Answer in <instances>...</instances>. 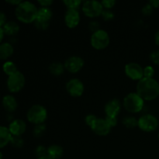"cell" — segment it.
<instances>
[{
	"label": "cell",
	"instance_id": "35",
	"mask_svg": "<svg viewBox=\"0 0 159 159\" xmlns=\"http://www.w3.org/2000/svg\"><path fill=\"white\" fill-rule=\"evenodd\" d=\"M105 120H107V122L108 123L109 125L112 127H116V124H117V119L116 117H109V116H106Z\"/></svg>",
	"mask_w": 159,
	"mask_h": 159
},
{
	"label": "cell",
	"instance_id": "2",
	"mask_svg": "<svg viewBox=\"0 0 159 159\" xmlns=\"http://www.w3.org/2000/svg\"><path fill=\"white\" fill-rule=\"evenodd\" d=\"M38 9L30 2H22L16 6L15 14L20 21L24 23H34L37 18Z\"/></svg>",
	"mask_w": 159,
	"mask_h": 159
},
{
	"label": "cell",
	"instance_id": "22",
	"mask_svg": "<svg viewBox=\"0 0 159 159\" xmlns=\"http://www.w3.org/2000/svg\"><path fill=\"white\" fill-rule=\"evenodd\" d=\"M65 69V65L57 61L53 62V63H51L49 66L50 72L54 76H60L61 75L63 74Z\"/></svg>",
	"mask_w": 159,
	"mask_h": 159
},
{
	"label": "cell",
	"instance_id": "10",
	"mask_svg": "<svg viewBox=\"0 0 159 159\" xmlns=\"http://www.w3.org/2000/svg\"><path fill=\"white\" fill-rule=\"evenodd\" d=\"M124 71L127 77L132 80L140 81L144 78V68L139 64L135 62H131L126 65Z\"/></svg>",
	"mask_w": 159,
	"mask_h": 159
},
{
	"label": "cell",
	"instance_id": "27",
	"mask_svg": "<svg viewBox=\"0 0 159 159\" xmlns=\"http://www.w3.org/2000/svg\"><path fill=\"white\" fill-rule=\"evenodd\" d=\"M10 143L14 148H20L23 147V144H24V141H23V138H21V136H12V138H11Z\"/></svg>",
	"mask_w": 159,
	"mask_h": 159
},
{
	"label": "cell",
	"instance_id": "9",
	"mask_svg": "<svg viewBox=\"0 0 159 159\" xmlns=\"http://www.w3.org/2000/svg\"><path fill=\"white\" fill-rule=\"evenodd\" d=\"M25 77L23 74L20 71H17L15 74L9 76L7 79L8 89L11 93H17L20 92L24 87Z\"/></svg>",
	"mask_w": 159,
	"mask_h": 159
},
{
	"label": "cell",
	"instance_id": "43",
	"mask_svg": "<svg viewBox=\"0 0 159 159\" xmlns=\"http://www.w3.org/2000/svg\"><path fill=\"white\" fill-rule=\"evenodd\" d=\"M37 159H51L50 158L49 156H48V155H46V156H43V157H41V158H39Z\"/></svg>",
	"mask_w": 159,
	"mask_h": 159
},
{
	"label": "cell",
	"instance_id": "39",
	"mask_svg": "<svg viewBox=\"0 0 159 159\" xmlns=\"http://www.w3.org/2000/svg\"><path fill=\"white\" fill-rule=\"evenodd\" d=\"M148 3L154 8V9H156V8L159 7V0H152V1L149 2Z\"/></svg>",
	"mask_w": 159,
	"mask_h": 159
},
{
	"label": "cell",
	"instance_id": "23",
	"mask_svg": "<svg viewBox=\"0 0 159 159\" xmlns=\"http://www.w3.org/2000/svg\"><path fill=\"white\" fill-rule=\"evenodd\" d=\"M2 68L4 72L9 76L15 74L16 72L18 71H17L16 65L12 61H6V63H4V65H3L2 66Z\"/></svg>",
	"mask_w": 159,
	"mask_h": 159
},
{
	"label": "cell",
	"instance_id": "8",
	"mask_svg": "<svg viewBox=\"0 0 159 159\" xmlns=\"http://www.w3.org/2000/svg\"><path fill=\"white\" fill-rule=\"evenodd\" d=\"M158 127V120L154 115H143L138 120V127L144 132L155 131Z\"/></svg>",
	"mask_w": 159,
	"mask_h": 159
},
{
	"label": "cell",
	"instance_id": "12",
	"mask_svg": "<svg viewBox=\"0 0 159 159\" xmlns=\"http://www.w3.org/2000/svg\"><path fill=\"white\" fill-rule=\"evenodd\" d=\"M84 60L78 56H72L65 61V68L70 73H77L82 70L84 66Z\"/></svg>",
	"mask_w": 159,
	"mask_h": 159
},
{
	"label": "cell",
	"instance_id": "17",
	"mask_svg": "<svg viewBox=\"0 0 159 159\" xmlns=\"http://www.w3.org/2000/svg\"><path fill=\"white\" fill-rule=\"evenodd\" d=\"M2 105L5 110L8 112H13L17 109L18 104H17L16 99L15 97L11 95L5 96L2 99Z\"/></svg>",
	"mask_w": 159,
	"mask_h": 159
},
{
	"label": "cell",
	"instance_id": "14",
	"mask_svg": "<svg viewBox=\"0 0 159 159\" xmlns=\"http://www.w3.org/2000/svg\"><path fill=\"white\" fill-rule=\"evenodd\" d=\"M65 22L68 28H75L80 22V14L76 9H68L65 16Z\"/></svg>",
	"mask_w": 159,
	"mask_h": 159
},
{
	"label": "cell",
	"instance_id": "33",
	"mask_svg": "<svg viewBox=\"0 0 159 159\" xmlns=\"http://www.w3.org/2000/svg\"><path fill=\"white\" fill-rule=\"evenodd\" d=\"M150 60L153 62L155 65H159V50L153 51L150 54Z\"/></svg>",
	"mask_w": 159,
	"mask_h": 159
},
{
	"label": "cell",
	"instance_id": "20",
	"mask_svg": "<svg viewBox=\"0 0 159 159\" xmlns=\"http://www.w3.org/2000/svg\"><path fill=\"white\" fill-rule=\"evenodd\" d=\"M4 34L9 36H14L18 34L20 30V26L16 22L9 21L3 26L2 27Z\"/></svg>",
	"mask_w": 159,
	"mask_h": 159
},
{
	"label": "cell",
	"instance_id": "5",
	"mask_svg": "<svg viewBox=\"0 0 159 159\" xmlns=\"http://www.w3.org/2000/svg\"><path fill=\"white\" fill-rule=\"evenodd\" d=\"M110 40V36L108 33L100 29L93 33L90 41L93 48L96 50H102L108 47Z\"/></svg>",
	"mask_w": 159,
	"mask_h": 159
},
{
	"label": "cell",
	"instance_id": "40",
	"mask_svg": "<svg viewBox=\"0 0 159 159\" xmlns=\"http://www.w3.org/2000/svg\"><path fill=\"white\" fill-rule=\"evenodd\" d=\"M6 2L9 3V4H12V5L19 6V5L22 2V1H20V0H16V1H14V0H12V1H11V0H8V1H6Z\"/></svg>",
	"mask_w": 159,
	"mask_h": 159
},
{
	"label": "cell",
	"instance_id": "34",
	"mask_svg": "<svg viewBox=\"0 0 159 159\" xmlns=\"http://www.w3.org/2000/svg\"><path fill=\"white\" fill-rule=\"evenodd\" d=\"M154 8L151 6L149 3H148L147 5L144 6L142 8V13L145 16H149L151 14H152V12H153Z\"/></svg>",
	"mask_w": 159,
	"mask_h": 159
},
{
	"label": "cell",
	"instance_id": "37",
	"mask_svg": "<svg viewBox=\"0 0 159 159\" xmlns=\"http://www.w3.org/2000/svg\"><path fill=\"white\" fill-rule=\"evenodd\" d=\"M38 3L42 7L48 8L51 5H52L53 1H51V0H41V1H38Z\"/></svg>",
	"mask_w": 159,
	"mask_h": 159
},
{
	"label": "cell",
	"instance_id": "38",
	"mask_svg": "<svg viewBox=\"0 0 159 159\" xmlns=\"http://www.w3.org/2000/svg\"><path fill=\"white\" fill-rule=\"evenodd\" d=\"M7 23L6 22V14L3 12H0V27H2L4 26L6 23Z\"/></svg>",
	"mask_w": 159,
	"mask_h": 159
},
{
	"label": "cell",
	"instance_id": "3",
	"mask_svg": "<svg viewBox=\"0 0 159 159\" xmlns=\"http://www.w3.org/2000/svg\"><path fill=\"white\" fill-rule=\"evenodd\" d=\"M144 104V100L138 93H129L124 99V107L129 113H139L142 110Z\"/></svg>",
	"mask_w": 159,
	"mask_h": 159
},
{
	"label": "cell",
	"instance_id": "4",
	"mask_svg": "<svg viewBox=\"0 0 159 159\" xmlns=\"http://www.w3.org/2000/svg\"><path fill=\"white\" fill-rule=\"evenodd\" d=\"M26 116L29 122L35 125H38L43 124L46 120L48 117V112L43 106L36 104L29 109Z\"/></svg>",
	"mask_w": 159,
	"mask_h": 159
},
{
	"label": "cell",
	"instance_id": "29",
	"mask_svg": "<svg viewBox=\"0 0 159 159\" xmlns=\"http://www.w3.org/2000/svg\"><path fill=\"white\" fill-rule=\"evenodd\" d=\"M101 16L105 21H110V20H113L115 16L114 13L110 9H103Z\"/></svg>",
	"mask_w": 159,
	"mask_h": 159
},
{
	"label": "cell",
	"instance_id": "42",
	"mask_svg": "<svg viewBox=\"0 0 159 159\" xmlns=\"http://www.w3.org/2000/svg\"><path fill=\"white\" fill-rule=\"evenodd\" d=\"M4 31H3L2 27H0V42L2 40L3 37H4Z\"/></svg>",
	"mask_w": 159,
	"mask_h": 159
},
{
	"label": "cell",
	"instance_id": "44",
	"mask_svg": "<svg viewBox=\"0 0 159 159\" xmlns=\"http://www.w3.org/2000/svg\"><path fill=\"white\" fill-rule=\"evenodd\" d=\"M0 159H2V154L0 152Z\"/></svg>",
	"mask_w": 159,
	"mask_h": 159
},
{
	"label": "cell",
	"instance_id": "31",
	"mask_svg": "<svg viewBox=\"0 0 159 159\" xmlns=\"http://www.w3.org/2000/svg\"><path fill=\"white\" fill-rule=\"evenodd\" d=\"M98 118L96 117L95 115H93V114H90V115H88V116H85V123H86L87 125L89 126V127H92L93 125H94V124L96 123V121L97 120Z\"/></svg>",
	"mask_w": 159,
	"mask_h": 159
},
{
	"label": "cell",
	"instance_id": "45",
	"mask_svg": "<svg viewBox=\"0 0 159 159\" xmlns=\"http://www.w3.org/2000/svg\"><path fill=\"white\" fill-rule=\"evenodd\" d=\"M158 139H159V133H158Z\"/></svg>",
	"mask_w": 159,
	"mask_h": 159
},
{
	"label": "cell",
	"instance_id": "26",
	"mask_svg": "<svg viewBox=\"0 0 159 159\" xmlns=\"http://www.w3.org/2000/svg\"><path fill=\"white\" fill-rule=\"evenodd\" d=\"M46 126L45 124H38V125H36L34 129V135L36 138H40V137L43 136L44 134V133L46 132Z\"/></svg>",
	"mask_w": 159,
	"mask_h": 159
},
{
	"label": "cell",
	"instance_id": "30",
	"mask_svg": "<svg viewBox=\"0 0 159 159\" xmlns=\"http://www.w3.org/2000/svg\"><path fill=\"white\" fill-rule=\"evenodd\" d=\"M155 75V69L152 66H146L144 68V78L152 79Z\"/></svg>",
	"mask_w": 159,
	"mask_h": 159
},
{
	"label": "cell",
	"instance_id": "18",
	"mask_svg": "<svg viewBox=\"0 0 159 159\" xmlns=\"http://www.w3.org/2000/svg\"><path fill=\"white\" fill-rule=\"evenodd\" d=\"M12 137V135L9 131V128L0 126V148H2L10 143Z\"/></svg>",
	"mask_w": 159,
	"mask_h": 159
},
{
	"label": "cell",
	"instance_id": "25",
	"mask_svg": "<svg viewBox=\"0 0 159 159\" xmlns=\"http://www.w3.org/2000/svg\"><path fill=\"white\" fill-rule=\"evenodd\" d=\"M68 9H76L78 10L79 6H81L82 2L79 0H65L63 2Z\"/></svg>",
	"mask_w": 159,
	"mask_h": 159
},
{
	"label": "cell",
	"instance_id": "15",
	"mask_svg": "<svg viewBox=\"0 0 159 159\" xmlns=\"http://www.w3.org/2000/svg\"><path fill=\"white\" fill-rule=\"evenodd\" d=\"M121 110L120 102L118 99H113L110 100L105 106V113L109 117H116L119 115Z\"/></svg>",
	"mask_w": 159,
	"mask_h": 159
},
{
	"label": "cell",
	"instance_id": "11",
	"mask_svg": "<svg viewBox=\"0 0 159 159\" xmlns=\"http://www.w3.org/2000/svg\"><path fill=\"white\" fill-rule=\"evenodd\" d=\"M67 92L73 97H79L84 93V85L79 79H72L66 84Z\"/></svg>",
	"mask_w": 159,
	"mask_h": 159
},
{
	"label": "cell",
	"instance_id": "19",
	"mask_svg": "<svg viewBox=\"0 0 159 159\" xmlns=\"http://www.w3.org/2000/svg\"><path fill=\"white\" fill-rule=\"evenodd\" d=\"M63 155L64 150L61 146L54 144L48 148V156L51 159H60L62 158Z\"/></svg>",
	"mask_w": 159,
	"mask_h": 159
},
{
	"label": "cell",
	"instance_id": "32",
	"mask_svg": "<svg viewBox=\"0 0 159 159\" xmlns=\"http://www.w3.org/2000/svg\"><path fill=\"white\" fill-rule=\"evenodd\" d=\"M102 7L105 8L106 9H111L116 4V1L114 0H104L101 2Z\"/></svg>",
	"mask_w": 159,
	"mask_h": 159
},
{
	"label": "cell",
	"instance_id": "24",
	"mask_svg": "<svg viewBox=\"0 0 159 159\" xmlns=\"http://www.w3.org/2000/svg\"><path fill=\"white\" fill-rule=\"evenodd\" d=\"M123 124L127 128H135L136 127H138V120H137L134 116H126L123 120Z\"/></svg>",
	"mask_w": 159,
	"mask_h": 159
},
{
	"label": "cell",
	"instance_id": "7",
	"mask_svg": "<svg viewBox=\"0 0 159 159\" xmlns=\"http://www.w3.org/2000/svg\"><path fill=\"white\" fill-rule=\"evenodd\" d=\"M82 9L83 13L86 16L95 18V17L101 16L103 11V7L99 2L91 0V1H86L84 2Z\"/></svg>",
	"mask_w": 159,
	"mask_h": 159
},
{
	"label": "cell",
	"instance_id": "13",
	"mask_svg": "<svg viewBox=\"0 0 159 159\" xmlns=\"http://www.w3.org/2000/svg\"><path fill=\"white\" fill-rule=\"evenodd\" d=\"M92 130L96 134L99 136H107L109 134L111 130V127L108 124L105 119H99L98 118L97 120L94 124V125L91 127Z\"/></svg>",
	"mask_w": 159,
	"mask_h": 159
},
{
	"label": "cell",
	"instance_id": "28",
	"mask_svg": "<svg viewBox=\"0 0 159 159\" xmlns=\"http://www.w3.org/2000/svg\"><path fill=\"white\" fill-rule=\"evenodd\" d=\"M35 155L37 158L48 155V148L43 145H39L35 149Z\"/></svg>",
	"mask_w": 159,
	"mask_h": 159
},
{
	"label": "cell",
	"instance_id": "21",
	"mask_svg": "<svg viewBox=\"0 0 159 159\" xmlns=\"http://www.w3.org/2000/svg\"><path fill=\"white\" fill-rule=\"evenodd\" d=\"M13 54V47L9 43H3L0 44V59L6 60Z\"/></svg>",
	"mask_w": 159,
	"mask_h": 159
},
{
	"label": "cell",
	"instance_id": "41",
	"mask_svg": "<svg viewBox=\"0 0 159 159\" xmlns=\"http://www.w3.org/2000/svg\"><path fill=\"white\" fill-rule=\"evenodd\" d=\"M155 43H156V45H158L159 47V30L156 33V34H155Z\"/></svg>",
	"mask_w": 159,
	"mask_h": 159
},
{
	"label": "cell",
	"instance_id": "36",
	"mask_svg": "<svg viewBox=\"0 0 159 159\" xmlns=\"http://www.w3.org/2000/svg\"><path fill=\"white\" fill-rule=\"evenodd\" d=\"M89 29L90 30L93 31V33L99 30H100L99 29V23L96 21H92L89 23Z\"/></svg>",
	"mask_w": 159,
	"mask_h": 159
},
{
	"label": "cell",
	"instance_id": "1",
	"mask_svg": "<svg viewBox=\"0 0 159 159\" xmlns=\"http://www.w3.org/2000/svg\"><path fill=\"white\" fill-rule=\"evenodd\" d=\"M137 93L144 100L152 101L159 96V83L155 79L143 78L137 84Z\"/></svg>",
	"mask_w": 159,
	"mask_h": 159
},
{
	"label": "cell",
	"instance_id": "16",
	"mask_svg": "<svg viewBox=\"0 0 159 159\" xmlns=\"http://www.w3.org/2000/svg\"><path fill=\"white\" fill-rule=\"evenodd\" d=\"M26 129V123L23 120L17 119L14 120L10 124H9V130L12 136H21L23 134L25 133Z\"/></svg>",
	"mask_w": 159,
	"mask_h": 159
},
{
	"label": "cell",
	"instance_id": "6",
	"mask_svg": "<svg viewBox=\"0 0 159 159\" xmlns=\"http://www.w3.org/2000/svg\"><path fill=\"white\" fill-rule=\"evenodd\" d=\"M52 16V11L49 8L41 7L38 9L37 18L34 22V25L38 30H45L49 26Z\"/></svg>",
	"mask_w": 159,
	"mask_h": 159
}]
</instances>
